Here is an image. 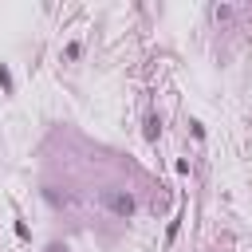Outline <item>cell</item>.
I'll list each match as a JSON object with an SVG mask.
<instances>
[{"label": "cell", "mask_w": 252, "mask_h": 252, "mask_svg": "<svg viewBox=\"0 0 252 252\" xmlns=\"http://www.w3.org/2000/svg\"><path fill=\"white\" fill-rule=\"evenodd\" d=\"M98 201L106 205V213H114V217H122V220H126V217H134V209H138V205H134V197H130L126 189H102V197H98Z\"/></svg>", "instance_id": "cell-1"}, {"label": "cell", "mask_w": 252, "mask_h": 252, "mask_svg": "<svg viewBox=\"0 0 252 252\" xmlns=\"http://www.w3.org/2000/svg\"><path fill=\"white\" fill-rule=\"evenodd\" d=\"M158 130H161V122L150 114V118H146V138H158Z\"/></svg>", "instance_id": "cell-2"}, {"label": "cell", "mask_w": 252, "mask_h": 252, "mask_svg": "<svg viewBox=\"0 0 252 252\" xmlns=\"http://www.w3.org/2000/svg\"><path fill=\"white\" fill-rule=\"evenodd\" d=\"M0 87H12V75H8L4 67H0Z\"/></svg>", "instance_id": "cell-3"}, {"label": "cell", "mask_w": 252, "mask_h": 252, "mask_svg": "<svg viewBox=\"0 0 252 252\" xmlns=\"http://www.w3.org/2000/svg\"><path fill=\"white\" fill-rule=\"evenodd\" d=\"M47 252H71V248H67V244H51Z\"/></svg>", "instance_id": "cell-4"}]
</instances>
